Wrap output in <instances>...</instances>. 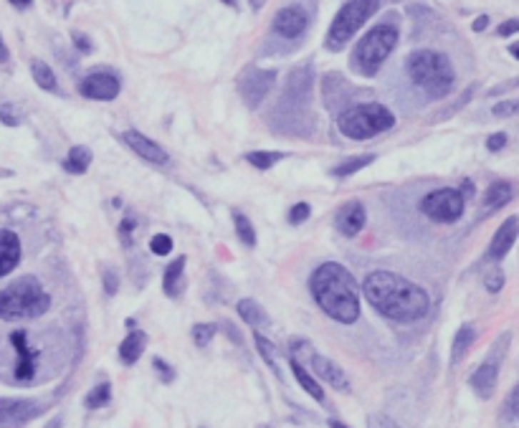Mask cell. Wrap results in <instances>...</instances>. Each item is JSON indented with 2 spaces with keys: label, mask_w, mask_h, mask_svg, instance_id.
Returning a JSON list of instances; mask_svg holds the SVG:
<instances>
[{
  "label": "cell",
  "mask_w": 519,
  "mask_h": 428,
  "mask_svg": "<svg viewBox=\"0 0 519 428\" xmlns=\"http://www.w3.org/2000/svg\"><path fill=\"white\" fill-rule=\"evenodd\" d=\"M512 198H514V185L507 183V180H494L484 193V208L486 211H499Z\"/></svg>",
  "instance_id": "cell-22"
},
{
  "label": "cell",
  "mask_w": 519,
  "mask_h": 428,
  "mask_svg": "<svg viewBox=\"0 0 519 428\" xmlns=\"http://www.w3.org/2000/svg\"><path fill=\"white\" fill-rule=\"evenodd\" d=\"M484 287H486V292H491V294L502 292V287H504V272L502 269H491V272L484 277Z\"/></svg>",
  "instance_id": "cell-39"
},
{
  "label": "cell",
  "mask_w": 519,
  "mask_h": 428,
  "mask_svg": "<svg viewBox=\"0 0 519 428\" xmlns=\"http://www.w3.org/2000/svg\"><path fill=\"white\" fill-rule=\"evenodd\" d=\"M51 309V297L36 277H21L0 289V319H39Z\"/></svg>",
  "instance_id": "cell-5"
},
{
  "label": "cell",
  "mask_w": 519,
  "mask_h": 428,
  "mask_svg": "<svg viewBox=\"0 0 519 428\" xmlns=\"http://www.w3.org/2000/svg\"><path fill=\"white\" fill-rule=\"evenodd\" d=\"M509 342V334L499 337V342L491 347V352L486 355V360L476 367L474 373H471L469 383L474 388V393L479 395L481 401H489L494 390H497V380H499V367H502V357H504V347Z\"/></svg>",
  "instance_id": "cell-12"
},
{
  "label": "cell",
  "mask_w": 519,
  "mask_h": 428,
  "mask_svg": "<svg viewBox=\"0 0 519 428\" xmlns=\"http://www.w3.org/2000/svg\"><path fill=\"white\" fill-rule=\"evenodd\" d=\"M11 347L16 350V365H13V380L16 385H31L39 375V362L41 352L36 347H31L29 332L26 329H16L11 334Z\"/></svg>",
  "instance_id": "cell-11"
},
{
  "label": "cell",
  "mask_w": 519,
  "mask_h": 428,
  "mask_svg": "<svg viewBox=\"0 0 519 428\" xmlns=\"http://www.w3.org/2000/svg\"><path fill=\"white\" fill-rule=\"evenodd\" d=\"M393 127H395V114L378 101L355 104L337 117V129L350 139H373Z\"/></svg>",
  "instance_id": "cell-7"
},
{
  "label": "cell",
  "mask_w": 519,
  "mask_h": 428,
  "mask_svg": "<svg viewBox=\"0 0 519 428\" xmlns=\"http://www.w3.org/2000/svg\"><path fill=\"white\" fill-rule=\"evenodd\" d=\"M152 367L157 370V375H160L162 383H173V380H175V367L168 365V362L162 360V357H155V360H152Z\"/></svg>",
  "instance_id": "cell-41"
},
{
  "label": "cell",
  "mask_w": 519,
  "mask_h": 428,
  "mask_svg": "<svg viewBox=\"0 0 519 428\" xmlns=\"http://www.w3.org/2000/svg\"><path fill=\"white\" fill-rule=\"evenodd\" d=\"M150 251L155 256H168L173 251V239L168 234H157L150 239Z\"/></svg>",
  "instance_id": "cell-35"
},
{
  "label": "cell",
  "mask_w": 519,
  "mask_h": 428,
  "mask_svg": "<svg viewBox=\"0 0 519 428\" xmlns=\"http://www.w3.org/2000/svg\"><path fill=\"white\" fill-rule=\"evenodd\" d=\"M8 59H11V51H8L6 41H3V36H0V64H8Z\"/></svg>",
  "instance_id": "cell-49"
},
{
  "label": "cell",
  "mask_w": 519,
  "mask_h": 428,
  "mask_svg": "<svg viewBox=\"0 0 519 428\" xmlns=\"http://www.w3.org/2000/svg\"><path fill=\"white\" fill-rule=\"evenodd\" d=\"M284 152H271V150H256V152H248L246 155V160L251 162L253 167H258V170H268V167H274L276 162L284 160Z\"/></svg>",
  "instance_id": "cell-33"
},
{
  "label": "cell",
  "mask_w": 519,
  "mask_h": 428,
  "mask_svg": "<svg viewBox=\"0 0 519 428\" xmlns=\"http://www.w3.org/2000/svg\"><path fill=\"white\" fill-rule=\"evenodd\" d=\"M276 76H279V74H276L274 69L246 66L243 74L238 76V94H241V99H243V104L256 109V106L268 96V91L276 86Z\"/></svg>",
  "instance_id": "cell-13"
},
{
  "label": "cell",
  "mask_w": 519,
  "mask_h": 428,
  "mask_svg": "<svg viewBox=\"0 0 519 428\" xmlns=\"http://www.w3.org/2000/svg\"><path fill=\"white\" fill-rule=\"evenodd\" d=\"M363 294L375 312L398 324L418 322L430 309L428 292L395 272H373L363 282Z\"/></svg>",
  "instance_id": "cell-1"
},
{
  "label": "cell",
  "mask_w": 519,
  "mask_h": 428,
  "mask_svg": "<svg viewBox=\"0 0 519 428\" xmlns=\"http://www.w3.org/2000/svg\"><path fill=\"white\" fill-rule=\"evenodd\" d=\"M309 28V16L302 6H286L274 16V31L284 39H299Z\"/></svg>",
  "instance_id": "cell-17"
},
{
  "label": "cell",
  "mask_w": 519,
  "mask_h": 428,
  "mask_svg": "<svg viewBox=\"0 0 519 428\" xmlns=\"http://www.w3.org/2000/svg\"><path fill=\"white\" fill-rule=\"evenodd\" d=\"M101 277H104L101 282H104V292H106V294H109V297L117 294V292H119V277H117V272L106 267L104 272H101Z\"/></svg>",
  "instance_id": "cell-42"
},
{
  "label": "cell",
  "mask_w": 519,
  "mask_h": 428,
  "mask_svg": "<svg viewBox=\"0 0 519 428\" xmlns=\"http://www.w3.org/2000/svg\"><path fill=\"white\" fill-rule=\"evenodd\" d=\"M8 3H11V6H16V8H29L34 0H8Z\"/></svg>",
  "instance_id": "cell-50"
},
{
  "label": "cell",
  "mask_w": 519,
  "mask_h": 428,
  "mask_svg": "<svg viewBox=\"0 0 519 428\" xmlns=\"http://www.w3.org/2000/svg\"><path fill=\"white\" fill-rule=\"evenodd\" d=\"M509 54H512L514 59H519V44H512V46H509Z\"/></svg>",
  "instance_id": "cell-52"
},
{
  "label": "cell",
  "mask_w": 519,
  "mask_h": 428,
  "mask_svg": "<svg viewBox=\"0 0 519 428\" xmlns=\"http://www.w3.org/2000/svg\"><path fill=\"white\" fill-rule=\"evenodd\" d=\"M61 423H64V418L56 416L54 421H49V426H46V428H61Z\"/></svg>",
  "instance_id": "cell-51"
},
{
  "label": "cell",
  "mask_w": 519,
  "mask_h": 428,
  "mask_svg": "<svg viewBox=\"0 0 519 428\" xmlns=\"http://www.w3.org/2000/svg\"><path fill=\"white\" fill-rule=\"evenodd\" d=\"M233 226H236V236L241 239L243 246H256V228L243 213H233Z\"/></svg>",
  "instance_id": "cell-32"
},
{
  "label": "cell",
  "mask_w": 519,
  "mask_h": 428,
  "mask_svg": "<svg viewBox=\"0 0 519 428\" xmlns=\"http://www.w3.org/2000/svg\"><path fill=\"white\" fill-rule=\"evenodd\" d=\"M330 428H350V426H345L342 421H330Z\"/></svg>",
  "instance_id": "cell-53"
},
{
  "label": "cell",
  "mask_w": 519,
  "mask_h": 428,
  "mask_svg": "<svg viewBox=\"0 0 519 428\" xmlns=\"http://www.w3.org/2000/svg\"><path fill=\"white\" fill-rule=\"evenodd\" d=\"M145 347H147V334L142 332V329L129 332L127 337L122 339V345H119V360H122L124 365H134V362L142 357Z\"/></svg>",
  "instance_id": "cell-23"
},
{
  "label": "cell",
  "mask_w": 519,
  "mask_h": 428,
  "mask_svg": "<svg viewBox=\"0 0 519 428\" xmlns=\"http://www.w3.org/2000/svg\"><path fill=\"white\" fill-rule=\"evenodd\" d=\"M400 31L395 23H380V26L370 28L368 34L358 41L355 51H352L350 66L352 71H358L360 76H375L380 71V66L388 61V56L393 54V49L398 46Z\"/></svg>",
  "instance_id": "cell-6"
},
{
  "label": "cell",
  "mask_w": 519,
  "mask_h": 428,
  "mask_svg": "<svg viewBox=\"0 0 519 428\" xmlns=\"http://www.w3.org/2000/svg\"><path fill=\"white\" fill-rule=\"evenodd\" d=\"M309 292L319 309L340 324H355L360 319V287L342 264L324 262L312 272Z\"/></svg>",
  "instance_id": "cell-2"
},
{
  "label": "cell",
  "mask_w": 519,
  "mask_h": 428,
  "mask_svg": "<svg viewBox=\"0 0 519 428\" xmlns=\"http://www.w3.org/2000/svg\"><path fill=\"white\" fill-rule=\"evenodd\" d=\"M497 34L502 36V39H507V36L519 34V21H517V18H512V21H504L502 26L497 28Z\"/></svg>",
  "instance_id": "cell-46"
},
{
  "label": "cell",
  "mask_w": 519,
  "mask_h": 428,
  "mask_svg": "<svg viewBox=\"0 0 519 428\" xmlns=\"http://www.w3.org/2000/svg\"><path fill=\"white\" fill-rule=\"evenodd\" d=\"M312 91H314V69L309 66H299L289 74L284 84V91L279 96V104H276L274 114L281 117V124L276 129L281 132H291V134H304L302 122L309 114V104H312ZM307 137V134H304Z\"/></svg>",
  "instance_id": "cell-4"
},
{
  "label": "cell",
  "mask_w": 519,
  "mask_h": 428,
  "mask_svg": "<svg viewBox=\"0 0 519 428\" xmlns=\"http://www.w3.org/2000/svg\"><path fill=\"white\" fill-rule=\"evenodd\" d=\"M368 426L370 428H400V423L395 418H390L388 413H373L368 418Z\"/></svg>",
  "instance_id": "cell-40"
},
{
  "label": "cell",
  "mask_w": 519,
  "mask_h": 428,
  "mask_svg": "<svg viewBox=\"0 0 519 428\" xmlns=\"http://www.w3.org/2000/svg\"><path fill=\"white\" fill-rule=\"evenodd\" d=\"M289 365H291V373H294L296 383H299V385H302V388H304V393H309V395H312L314 401H319V403H327V398H324V390H322V385H319V380L314 378L312 373H307V367H304L299 360H294V357H291V360H289Z\"/></svg>",
  "instance_id": "cell-25"
},
{
  "label": "cell",
  "mask_w": 519,
  "mask_h": 428,
  "mask_svg": "<svg viewBox=\"0 0 519 428\" xmlns=\"http://www.w3.org/2000/svg\"><path fill=\"white\" fill-rule=\"evenodd\" d=\"M491 114H494V117H512V114H519V99L499 101V104L491 106Z\"/></svg>",
  "instance_id": "cell-38"
},
{
  "label": "cell",
  "mask_w": 519,
  "mask_h": 428,
  "mask_svg": "<svg viewBox=\"0 0 519 428\" xmlns=\"http://www.w3.org/2000/svg\"><path fill=\"white\" fill-rule=\"evenodd\" d=\"M162 289H165L168 297H175V299L185 292V256H178L165 269V274H162Z\"/></svg>",
  "instance_id": "cell-21"
},
{
  "label": "cell",
  "mask_w": 519,
  "mask_h": 428,
  "mask_svg": "<svg viewBox=\"0 0 519 428\" xmlns=\"http://www.w3.org/2000/svg\"><path fill=\"white\" fill-rule=\"evenodd\" d=\"M380 0H347L345 6L337 11L335 21L327 34V49L342 51L352 41V36L378 13Z\"/></svg>",
  "instance_id": "cell-8"
},
{
  "label": "cell",
  "mask_w": 519,
  "mask_h": 428,
  "mask_svg": "<svg viewBox=\"0 0 519 428\" xmlns=\"http://www.w3.org/2000/svg\"><path fill=\"white\" fill-rule=\"evenodd\" d=\"M291 357L299 362H307V365L312 367L314 378L324 380V383L332 385L335 390L350 393V378H347L345 370H342L337 362H332L330 357L314 352V347L309 345L307 339H294V342H291Z\"/></svg>",
  "instance_id": "cell-9"
},
{
  "label": "cell",
  "mask_w": 519,
  "mask_h": 428,
  "mask_svg": "<svg viewBox=\"0 0 519 428\" xmlns=\"http://www.w3.org/2000/svg\"><path fill=\"white\" fill-rule=\"evenodd\" d=\"M79 91H81L86 99L112 101V99H117L119 91H122V84H119V79L109 71H91L89 76L81 79Z\"/></svg>",
  "instance_id": "cell-15"
},
{
  "label": "cell",
  "mask_w": 519,
  "mask_h": 428,
  "mask_svg": "<svg viewBox=\"0 0 519 428\" xmlns=\"http://www.w3.org/2000/svg\"><path fill=\"white\" fill-rule=\"evenodd\" d=\"M507 413H509V418L519 421V385H514V390L509 393V398H507Z\"/></svg>",
  "instance_id": "cell-43"
},
{
  "label": "cell",
  "mask_w": 519,
  "mask_h": 428,
  "mask_svg": "<svg viewBox=\"0 0 519 428\" xmlns=\"http://www.w3.org/2000/svg\"><path fill=\"white\" fill-rule=\"evenodd\" d=\"M258 428H268V426H258Z\"/></svg>",
  "instance_id": "cell-54"
},
{
  "label": "cell",
  "mask_w": 519,
  "mask_h": 428,
  "mask_svg": "<svg viewBox=\"0 0 519 428\" xmlns=\"http://www.w3.org/2000/svg\"><path fill=\"white\" fill-rule=\"evenodd\" d=\"M31 76H34V81L39 84L44 91H59L56 74H54V69H51L49 64L41 61V59H34V61H31Z\"/></svg>",
  "instance_id": "cell-30"
},
{
  "label": "cell",
  "mask_w": 519,
  "mask_h": 428,
  "mask_svg": "<svg viewBox=\"0 0 519 428\" xmlns=\"http://www.w3.org/2000/svg\"><path fill=\"white\" fill-rule=\"evenodd\" d=\"M109 401H112V385H109V383H99L96 388H91L89 393H86L84 406L89 408V411H96V408L109 406Z\"/></svg>",
  "instance_id": "cell-31"
},
{
  "label": "cell",
  "mask_w": 519,
  "mask_h": 428,
  "mask_svg": "<svg viewBox=\"0 0 519 428\" xmlns=\"http://www.w3.org/2000/svg\"><path fill=\"white\" fill-rule=\"evenodd\" d=\"M517 236H519V218L512 216V218H507V221H504L502 226L497 228V234H494V239H491L486 256H489L491 262H502L504 256L512 251Z\"/></svg>",
  "instance_id": "cell-19"
},
{
  "label": "cell",
  "mask_w": 519,
  "mask_h": 428,
  "mask_svg": "<svg viewBox=\"0 0 519 428\" xmlns=\"http://www.w3.org/2000/svg\"><path fill=\"white\" fill-rule=\"evenodd\" d=\"M213 337H216V324H196L193 327V342L198 347H208Z\"/></svg>",
  "instance_id": "cell-34"
},
{
  "label": "cell",
  "mask_w": 519,
  "mask_h": 428,
  "mask_svg": "<svg viewBox=\"0 0 519 428\" xmlns=\"http://www.w3.org/2000/svg\"><path fill=\"white\" fill-rule=\"evenodd\" d=\"M504 145H507V134H504V132L491 134V137L486 139V150H489V152H499V150H504Z\"/></svg>",
  "instance_id": "cell-44"
},
{
  "label": "cell",
  "mask_w": 519,
  "mask_h": 428,
  "mask_svg": "<svg viewBox=\"0 0 519 428\" xmlns=\"http://www.w3.org/2000/svg\"><path fill=\"white\" fill-rule=\"evenodd\" d=\"M236 312H238V317L243 319L246 324H251L253 329L268 327V324H271V319H268L266 309H263V307L258 304L256 299H238V304H236Z\"/></svg>",
  "instance_id": "cell-24"
},
{
  "label": "cell",
  "mask_w": 519,
  "mask_h": 428,
  "mask_svg": "<svg viewBox=\"0 0 519 428\" xmlns=\"http://www.w3.org/2000/svg\"><path fill=\"white\" fill-rule=\"evenodd\" d=\"M375 162V155L373 152H365V155H355V157H347V160H342L340 165L332 167V178H350V175L360 173V170H365L368 165H373Z\"/></svg>",
  "instance_id": "cell-27"
},
{
  "label": "cell",
  "mask_w": 519,
  "mask_h": 428,
  "mask_svg": "<svg viewBox=\"0 0 519 428\" xmlns=\"http://www.w3.org/2000/svg\"><path fill=\"white\" fill-rule=\"evenodd\" d=\"M21 264V239L8 228H0V279Z\"/></svg>",
  "instance_id": "cell-20"
},
{
  "label": "cell",
  "mask_w": 519,
  "mask_h": 428,
  "mask_svg": "<svg viewBox=\"0 0 519 428\" xmlns=\"http://www.w3.org/2000/svg\"><path fill=\"white\" fill-rule=\"evenodd\" d=\"M89 165H91V150L84 145L71 147L69 155H66V160H64V167L74 175H84L86 170H89Z\"/></svg>",
  "instance_id": "cell-29"
},
{
  "label": "cell",
  "mask_w": 519,
  "mask_h": 428,
  "mask_svg": "<svg viewBox=\"0 0 519 428\" xmlns=\"http://www.w3.org/2000/svg\"><path fill=\"white\" fill-rule=\"evenodd\" d=\"M253 342H256V350H258V355H261V360L266 362L271 370H274L276 375L281 378V365H279V347L271 342L268 337H263L261 332H253Z\"/></svg>",
  "instance_id": "cell-28"
},
{
  "label": "cell",
  "mask_w": 519,
  "mask_h": 428,
  "mask_svg": "<svg viewBox=\"0 0 519 428\" xmlns=\"http://www.w3.org/2000/svg\"><path fill=\"white\" fill-rule=\"evenodd\" d=\"M71 41H74V46L81 51V54H91V49H94V46H91V41H89V36L79 34V31H74V34H71Z\"/></svg>",
  "instance_id": "cell-45"
},
{
  "label": "cell",
  "mask_w": 519,
  "mask_h": 428,
  "mask_svg": "<svg viewBox=\"0 0 519 428\" xmlns=\"http://www.w3.org/2000/svg\"><path fill=\"white\" fill-rule=\"evenodd\" d=\"M134 223H137V221H134L132 216H127L122 221V226H119V231H122V239H124V246H129V231H132Z\"/></svg>",
  "instance_id": "cell-47"
},
{
  "label": "cell",
  "mask_w": 519,
  "mask_h": 428,
  "mask_svg": "<svg viewBox=\"0 0 519 428\" xmlns=\"http://www.w3.org/2000/svg\"><path fill=\"white\" fill-rule=\"evenodd\" d=\"M463 208H466V198L456 188L433 190L420 201L423 216H428L435 223H456L463 216Z\"/></svg>",
  "instance_id": "cell-10"
},
{
  "label": "cell",
  "mask_w": 519,
  "mask_h": 428,
  "mask_svg": "<svg viewBox=\"0 0 519 428\" xmlns=\"http://www.w3.org/2000/svg\"><path fill=\"white\" fill-rule=\"evenodd\" d=\"M365 221H368V213H365V206L360 201H350L337 211L335 218V226L342 236L352 239V236H358L360 231L365 228Z\"/></svg>",
  "instance_id": "cell-18"
},
{
  "label": "cell",
  "mask_w": 519,
  "mask_h": 428,
  "mask_svg": "<svg viewBox=\"0 0 519 428\" xmlns=\"http://www.w3.org/2000/svg\"><path fill=\"white\" fill-rule=\"evenodd\" d=\"M122 142L134 152V155L142 157V160H147V162H152V165H168L170 162V155L165 152V147H160L155 139H150L147 134L137 132V129H127V132H122Z\"/></svg>",
  "instance_id": "cell-16"
},
{
  "label": "cell",
  "mask_w": 519,
  "mask_h": 428,
  "mask_svg": "<svg viewBox=\"0 0 519 428\" xmlns=\"http://www.w3.org/2000/svg\"><path fill=\"white\" fill-rule=\"evenodd\" d=\"M46 406L34 398H0V428H26Z\"/></svg>",
  "instance_id": "cell-14"
},
{
  "label": "cell",
  "mask_w": 519,
  "mask_h": 428,
  "mask_svg": "<svg viewBox=\"0 0 519 428\" xmlns=\"http://www.w3.org/2000/svg\"><path fill=\"white\" fill-rule=\"evenodd\" d=\"M476 339V329L471 327V324H461L456 332V337H453L451 342V367H456L458 362L466 357V352L471 350V345H474Z\"/></svg>",
  "instance_id": "cell-26"
},
{
  "label": "cell",
  "mask_w": 519,
  "mask_h": 428,
  "mask_svg": "<svg viewBox=\"0 0 519 428\" xmlns=\"http://www.w3.org/2000/svg\"><path fill=\"white\" fill-rule=\"evenodd\" d=\"M312 216V208H309V203H294V206L289 208V223L291 226H302V223H307V218Z\"/></svg>",
  "instance_id": "cell-36"
},
{
  "label": "cell",
  "mask_w": 519,
  "mask_h": 428,
  "mask_svg": "<svg viewBox=\"0 0 519 428\" xmlns=\"http://www.w3.org/2000/svg\"><path fill=\"white\" fill-rule=\"evenodd\" d=\"M0 122L8 127H18L23 122L21 111L16 109V104H0Z\"/></svg>",
  "instance_id": "cell-37"
},
{
  "label": "cell",
  "mask_w": 519,
  "mask_h": 428,
  "mask_svg": "<svg viewBox=\"0 0 519 428\" xmlns=\"http://www.w3.org/2000/svg\"><path fill=\"white\" fill-rule=\"evenodd\" d=\"M486 26H489V16H479V18H476V21H474V26H471V28H474L476 34H481V31H484Z\"/></svg>",
  "instance_id": "cell-48"
},
{
  "label": "cell",
  "mask_w": 519,
  "mask_h": 428,
  "mask_svg": "<svg viewBox=\"0 0 519 428\" xmlns=\"http://www.w3.org/2000/svg\"><path fill=\"white\" fill-rule=\"evenodd\" d=\"M405 71L428 99H446L456 84V71H453L448 56L430 49L413 51L408 56Z\"/></svg>",
  "instance_id": "cell-3"
}]
</instances>
